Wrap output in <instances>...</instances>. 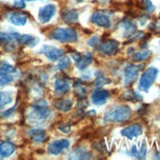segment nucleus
I'll return each mask as SVG.
<instances>
[{"label":"nucleus","mask_w":160,"mask_h":160,"mask_svg":"<svg viewBox=\"0 0 160 160\" xmlns=\"http://www.w3.org/2000/svg\"><path fill=\"white\" fill-rule=\"evenodd\" d=\"M56 12V7L55 5L48 4L43 7H41L38 11V20L40 21V23L46 24L53 18Z\"/></svg>","instance_id":"9"},{"label":"nucleus","mask_w":160,"mask_h":160,"mask_svg":"<svg viewBox=\"0 0 160 160\" xmlns=\"http://www.w3.org/2000/svg\"><path fill=\"white\" fill-rule=\"evenodd\" d=\"M69 89H70V83L69 80L63 78V77H57L54 82V90L55 93L58 96H62L66 94Z\"/></svg>","instance_id":"11"},{"label":"nucleus","mask_w":160,"mask_h":160,"mask_svg":"<svg viewBox=\"0 0 160 160\" xmlns=\"http://www.w3.org/2000/svg\"><path fill=\"white\" fill-rule=\"evenodd\" d=\"M73 102L70 99H59L54 102V107L63 112H68L69 110H71Z\"/></svg>","instance_id":"21"},{"label":"nucleus","mask_w":160,"mask_h":160,"mask_svg":"<svg viewBox=\"0 0 160 160\" xmlns=\"http://www.w3.org/2000/svg\"><path fill=\"white\" fill-rule=\"evenodd\" d=\"M59 130H60L61 132H63L64 134H68L69 132L71 131V124H65L64 126L59 127Z\"/></svg>","instance_id":"37"},{"label":"nucleus","mask_w":160,"mask_h":160,"mask_svg":"<svg viewBox=\"0 0 160 160\" xmlns=\"http://www.w3.org/2000/svg\"><path fill=\"white\" fill-rule=\"evenodd\" d=\"M29 136L34 142H42L46 138V133L45 131L41 129H32L29 131Z\"/></svg>","instance_id":"17"},{"label":"nucleus","mask_w":160,"mask_h":160,"mask_svg":"<svg viewBox=\"0 0 160 160\" xmlns=\"http://www.w3.org/2000/svg\"><path fill=\"white\" fill-rule=\"evenodd\" d=\"M0 72L5 73V74L14 73L15 72V68L12 65H10L9 63H7V62H3V63L0 65Z\"/></svg>","instance_id":"31"},{"label":"nucleus","mask_w":160,"mask_h":160,"mask_svg":"<svg viewBox=\"0 0 160 160\" xmlns=\"http://www.w3.org/2000/svg\"><path fill=\"white\" fill-rule=\"evenodd\" d=\"M138 7L148 13H152L155 10V6L152 4L150 0H138Z\"/></svg>","instance_id":"24"},{"label":"nucleus","mask_w":160,"mask_h":160,"mask_svg":"<svg viewBox=\"0 0 160 160\" xmlns=\"http://www.w3.org/2000/svg\"><path fill=\"white\" fill-rule=\"evenodd\" d=\"M159 15H160V14H159Z\"/></svg>","instance_id":"41"},{"label":"nucleus","mask_w":160,"mask_h":160,"mask_svg":"<svg viewBox=\"0 0 160 160\" xmlns=\"http://www.w3.org/2000/svg\"><path fill=\"white\" fill-rule=\"evenodd\" d=\"M150 56H151V51L144 50V51L135 53L134 54V60L138 61V62H140V61H145V60H148Z\"/></svg>","instance_id":"27"},{"label":"nucleus","mask_w":160,"mask_h":160,"mask_svg":"<svg viewBox=\"0 0 160 160\" xmlns=\"http://www.w3.org/2000/svg\"><path fill=\"white\" fill-rule=\"evenodd\" d=\"M78 2H82V1H85V0H77Z\"/></svg>","instance_id":"39"},{"label":"nucleus","mask_w":160,"mask_h":160,"mask_svg":"<svg viewBox=\"0 0 160 160\" xmlns=\"http://www.w3.org/2000/svg\"><path fill=\"white\" fill-rule=\"evenodd\" d=\"M9 21L15 26H25L28 22V15L21 12H14L10 15Z\"/></svg>","instance_id":"16"},{"label":"nucleus","mask_w":160,"mask_h":160,"mask_svg":"<svg viewBox=\"0 0 160 160\" xmlns=\"http://www.w3.org/2000/svg\"><path fill=\"white\" fill-rule=\"evenodd\" d=\"M50 114L51 111L47 107V102L44 100H40L33 105L29 118L32 122H43L48 119Z\"/></svg>","instance_id":"3"},{"label":"nucleus","mask_w":160,"mask_h":160,"mask_svg":"<svg viewBox=\"0 0 160 160\" xmlns=\"http://www.w3.org/2000/svg\"><path fill=\"white\" fill-rule=\"evenodd\" d=\"M40 53H42L44 56L51 62L57 61L62 55L64 54V51L61 48L51 46V45H43L40 49Z\"/></svg>","instance_id":"7"},{"label":"nucleus","mask_w":160,"mask_h":160,"mask_svg":"<svg viewBox=\"0 0 160 160\" xmlns=\"http://www.w3.org/2000/svg\"><path fill=\"white\" fill-rule=\"evenodd\" d=\"M26 1H33V0H26Z\"/></svg>","instance_id":"40"},{"label":"nucleus","mask_w":160,"mask_h":160,"mask_svg":"<svg viewBox=\"0 0 160 160\" xmlns=\"http://www.w3.org/2000/svg\"><path fill=\"white\" fill-rule=\"evenodd\" d=\"M98 48L103 54L111 56V55H115L119 50V42L112 38L104 39L102 42L99 43Z\"/></svg>","instance_id":"5"},{"label":"nucleus","mask_w":160,"mask_h":160,"mask_svg":"<svg viewBox=\"0 0 160 160\" xmlns=\"http://www.w3.org/2000/svg\"><path fill=\"white\" fill-rule=\"evenodd\" d=\"M92 22L101 28H104V29H108L111 26V21L109 17L105 13H103L101 11H96L92 14Z\"/></svg>","instance_id":"10"},{"label":"nucleus","mask_w":160,"mask_h":160,"mask_svg":"<svg viewBox=\"0 0 160 160\" xmlns=\"http://www.w3.org/2000/svg\"><path fill=\"white\" fill-rule=\"evenodd\" d=\"M69 159H92V154L88 150L82 148H75L68 156Z\"/></svg>","instance_id":"15"},{"label":"nucleus","mask_w":160,"mask_h":160,"mask_svg":"<svg viewBox=\"0 0 160 160\" xmlns=\"http://www.w3.org/2000/svg\"><path fill=\"white\" fill-rule=\"evenodd\" d=\"M110 82H111V81L109 79H106V78L102 77V76H100V77L96 78V80L93 82V86L97 88H99L103 87L104 85H106V83H110Z\"/></svg>","instance_id":"30"},{"label":"nucleus","mask_w":160,"mask_h":160,"mask_svg":"<svg viewBox=\"0 0 160 160\" xmlns=\"http://www.w3.org/2000/svg\"><path fill=\"white\" fill-rule=\"evenodd\" d=\"M147 151H148L147 145H145V143L143 142L142 144V147L140 148V149L137 150V153H136L135 157H137L138 159H142V158H144L145 155H147Z\"/></svg>","instance_id":"33"},{"label":"nucleus","mask_w":160,"mask_h":160,"mask_svg":"<svg viewBox=\"0 0 160 160\" xmlns=\"http://www.w3.org/2000/svg\"><path fill=\"white\" fill-rule=\"evenodd\" d=\"M13 81V77L9 74H5L0 72V87H3L10 83Z\"/></svg>","instance_id":"29"},{"label":"nucleus","mask_w":160,"mask_h":160,"mask_svg":"<svg viewBox=\"0 0 160 160\" xmlns=\"http://www.w3.org/2000/svg\"><path fill=\"white\" fill-rule=\"evenodd\" d=\"M62 19H63V21L66 24H74L76 22H78L79 19L78 12L76 10H69L62 15Z\"/></svg>","instance_id":"22"},{"label":"nucleus","mask_w":160,"mask_h":160,"mask_svg":"<svg viewBox=\"0 0 160 160\" xmlns=\"http://www.w3.org/2000/svg\"><path fill=\"white\" fill-rule=\"evenodd\" d=\"M70 66H71V60H70V58H69L68 56H64V57H62L59 60L57 68L59 69V70L62 71V70H66V69H68Z\"/></svg>","instance_id":"28"},{"label":"nucleus","mask_w":160,"mask_h":160,"mask_svg":"<svg viewBox=\"0 0 160 160\" xmlns=\"http://www.w3.org/2000/svg\"><path fill=\"white\" fill-rule=\"evenodd\" d=\"M12 39H13V38L11 34L0 32V43L7 44V43H9Z\"/></svg>","instance_id":"34"},{"label":"nucleus","mask_w":160,"mask_h":160,"mask_svg":"<svg viewBox=\"0 0 160 160\" xmlns=\"http://www.w3.org/2000/svg\"><path fill=\"white\" fill-rule=\"evenodd\" d=\"M109 98V92L106 89H97L92 94V101L95 105H102Z\"/></svg>","instance_id":"13"},{"label":"nucleus","mask_w":160,"mask_h":160,"mask_svg":"<svg viewBox=\"0 0 160 160\" xmlns=\"http://www.w3.org/2000/svg\"><path fill=\"white\" fill-rule=\"evenodd\" d=\"M92 59H93L92 54L89 52H87L83 56L81 57V59L78 62H76V67H77L79 70H85L88 66L92 64Z\"/></svg>","instance_id":"20"},{"label":"nucleus","mask_w":160,"mask_h":160,"mask_svg":"<svg viewBox=\"0 0 160 160\" xmlns=\"http://www.w3.org/2000/svg\"><path fill=\"white\" fill-rule=\"evenodd\" d=\"M72 57H73V59H74L76 62H78V61L81 59L82 55H81L79 52H74V53H72Z\"/></svg>","instance_id":"38"},{"label":"nucleus","mask_w":160,"mask_h":160,"mask_svg":"<svg viewBox=\"0 0 160 160\" xmlns=\"http://www.w3.org/2000/svg\"><path fill=\"white\" fill-rule=\"evenodd\" d=\"M16 149L15 144L11 142H2L0 143V159L8 157L14 153V151Z\"/></svg>","instance_id":"14"},{"label":"nucleus","mask_w":160,"mask_h":160,"mask_svg":"<svg viewBox=\"0 0 160 160\" xmlns=\"http://www.w3.org/2000/svg\"><path fill=\"white\" fill-rule=\"evenodd\" d=\"M12 102V94L9 92H0V107H3Z\"/></svg>","instance_id":"26"},{"label":"nucleus","mask_w":160,"mask_h":160,"mask_svg":"<svg viewBox=\"0 0 160 160\" xmlns=\"http://www.w3.org/2000/svg\"><path fill=\"white\" fill-rule=\"evenodd\" d=\"M142 67V65H129L126 67L125 69V85L131 86L137 80Z\"/></svg>","instance_id":"8"},{"label":"nucleus","mask_w":160,"mask_h":160,"mask_svg":"<svg viewBox=\"0 0 160 160\" xmlns=\"http://www.w3.org/2000/svg\"><path fill=\"white\" fill-rule=\"evenodd\" d=\"M14 7L18 10H23L26 7L25 0H15L14 1Z\"/></svg>","instance_id":"35"},{"label":"nucleus","mask_w":160,"mask_h":160,"mask_svg":"<svg viewBox=\"0 0 160 160\" xmlns=\"http://www.w3.org/2000/svg\"><path fill=\"white\" fill-rule=\"evenodd\" d=\"M93 148L99 152H105L107 150L106 148V144L103 141H96L93 143Z\"/></svg>","instance_id":"32"},{"label":"nucleus","mask_w":160,"mask_h":160,"mask_svg":"<svg viewBox=\"0 0 160 160\" xmlns=\"http://www.w3.org/2000/svg\"><path fill=\"white\" fill-rule=\"evenodd\" d=\"M142 128L140 124H133L130 126L126 127L121 131L122 136L126 137L128 138H134L138 136L142 135Z\"/></svg>","instance_id":"12"},{"label":"nucleus","mask_w":160,"mask_h":160,"mask_svg":"<svg viewBox=\"0 0 160 160\" xmlns=\"http://www.w3.org/2000/svg\"><path fill=\"white\" fill-rule=\"evenodd\" d=\"M132 115V111L127 105H119L105 114L104 121L106 123H123L129 120Z\"/></svg>","instance_id":"1"},{"label":"nucleus","mask_w":160,"mask_h":160,"mask_svg":"<svg viewBox=\"0 0 160 160\" xmlns=\"http://www.w3.org/2000/svg\"><path fill=\"white\" fill-rule=\"evenodd\" d=\"M158 75V69L154 67H150L148 70H145L140 79V82H138V88L142 92H148V89L153 85Z\"/></svg>","instance_id":"4"},{"label":"nucleus","mask_w":160,"mask_h":160,"mask_svg":"<svg viewBox=\"0 0 160 160\" xmlns=\"http://www.w3.org/2000/svg\"><path fill=\"white\" fill-rule=\"evenodd\" d=\"M74 88H75V94L77 95L79 98H82V99L85 98L87 95V90H86V88L81 83V81L75 82Z\"/></svg>","instance_id":"25"},{"label":"nucleus","mask_w":160,"mask_h":160,"mask_svg":"<svg viewBox=\"0 0 160 160\" xmlns=\"http://www.w3.org/2000/svg\"><path fill=\"white\" fill-rule=\"evenodd\" d=\"M122 98L127 101H142V97L140 94H138L133 89L126 90V92L122 94Z\"/></svg>","instance_id":"23"},{"label":"nucleus","mask_w":160,"mask_h":160,"mask_svg":"<svg viewBox=\"0 0 160 160\" xmlns=\"http://www.w3.org/2000/svg\"><path fill=\"white\" fill-rule=\"evenodd\" d=\"M17 40L19 41L20 44L28 45L30 47H33V46H36L38 43V38H34L32 36H30V34H23V36H19Z\"/></svg>","instance_id":"19"},{"label":"nucleus","mask_w":160,"mask_h":160,"mask_svg":"<svg viewBox=\"0 0 160 160\" xmlns=\"http://www.w3.org/2000/svg\"><path fill=\"white\" fill-rule=\"evenodd\" d=\"M50 38L61 42H75L79 36L77 31L71 28H56L50 32Z\"/></svg>","instance_id":"2"},{"label":"nucleus","mask_w":160,"mask_h":160,"mask_svg":"<svg viewBox=\"0 0 160 160\" xmlns=\"http://www.w3.org/2000/svg\"><path fill=\"white\" fill-rule=\"evenodd\" d=\"M121 27L125 31V37H131L137 32V26L133 21L125 19L121 22Z\"/></svg>","instance_id":"18"},{"label":"nucleus","mask_w":160,"mask_h":160,"mask_svg":"<svg viewBox=\"0 0 160 160\" xmlns=\"http://www.w3.org/2000/svg\"><path fill=\"white\" fill-rule=\"evenodd\" d=\"M69 147H70V141L66 140V138L54 141L48 145V153L52 155H58L62 153L65 149H67Z\"/></svg>","instance_id":"6"},{"label":"nucleus","mask_w":160,"mask_h":160,"mask_svg":"<svg viewBox=\"0 0 160 160\" xmlns=\"http://www.w3.org/2000/svg\"><path fill=\"white\" fill-rule=\"evenodd\" d=\"M88 45L89 46H92V47H97V46H99V38H97V37H93V38H90L88 41Z\"/></svg>","instance_id":"36"}]
</instances>
